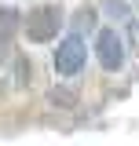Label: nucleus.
<instances>
[{"instance_id":"nucleus-7","label":"nucleus","mask_w":139,"mask_h":146,"mask_svg":"<svg viewBox=\"0 0 139 146\" xmlns=\"http://www.w3.org/2000/svg\"><path fill=\"white\" fill-rule=\"evenodd\" d=\"M92 26H95V7H81L77 11V33H84Z\"/></svg>"},{"instance_id":"nucleus-5","label":"nucleus","mask_w":139,"mask_h":146,"mask_svg":"<svg viewBox=\"0 0 139 146\" xmlns=\"http://www.w3.org/2000/svg\"><path fill=\"white\" fill-rule=\"evenodd\" d=\"M48 102H51V106L70 110V106H77V95H73L70 88H51V91H48Z\"/></svg>"},{"instance_id":"nucleus-4","label":"nucleus","mask_w":139,"mask_h":146,"mask_svg":"<svg viewBox=\"0 0 139 146\" xmlns=\"http://www.w3.org/2000/svg\"><path fill=\"white\" fill-rule=\"evenodd\" d=\"M18 29H22V15H18L15 7H0V48L11 44Z\"/></svg>"},{"instance_id":"nucleus-3","label":"nucleus","mask_w":139,"mask_h":146,"mask_svg":"<svg viewBox=\"0 0 139 146\" xmlns=\"http://www.w3.org/2000/svg\"><path fill=\"white\" fill-rule=\"evenodd\" d=\"M95 58H99V66H103L106 73L121 70V62H124V40L114 33V29H99V36H95Z\"/></svg>"},{"instance_id":"nucleus-1","label":"nucleus","mask_w":139,"mask_h":146,"mask_svg":"<svg viewBox=\"0 0 139 146\" xmlns=\"http://www.w3.org/2000/svg\"><path fill=\"white\" fill-rule=\"evenodd\" d=\"M22 29H26V36H29L33 44H48V40L62 29V7L44 4V7L29 11V15H26V22H22Z\"/></svg>"},{"instance_id":"nucleus-2","label":"nucleus","mask_w":139,"mask_h":146,"mask_svg":"<svg viewBox=\"0 0 139 146\" xmlns=\"http://www.w3.org/2000/svg\"><path fill=\"white\" fill-rule=\"evenodd\" d=\"M84 62H88L84 33H70L66 40L55 48V73H62V77H77V73H84Z\"/></svg>"},{"instance_id":"nucleus-6","label":"nucleus","mask_w":139,"mask_h":146,"mask_svg":"<svg viewBox=\"0 0 139 146\" xmlns=\"http://www.w3.org/2000/svg\"><path fill=\"white\" fill-rule=\"evenodd\" d=\"M106 11H110V18H117V22H124V18L132 15L124 0H106Z\"/></svg>"}]
</instances>
